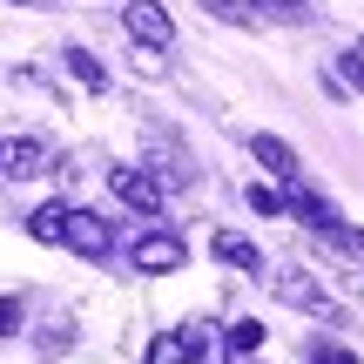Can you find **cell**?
Returning a JSON list of instances; mask_svg holds the SVG:
<instances>
[{
	"instance_id": "10",
	"label": "cell",
	"mask_w": 364,
	"mask_h": 364,
	"mask_svg": "<svg viewBox=\"0 0 364 364\" xmlns=\"http://www.w3.org/2000/svg\"><path fill=\"white\" fill-rule=\"evenodd\" d=\"M27 236H34V243H61V236H68V203L27 209Z\"/></svg>"
},
{
	"instance_id": "6",
	"label": "cell",
	"mask_w": 364,
	"mask_h": 364,
	"mask_svg": "<svg viewBox=\"0 0 364 364\" xmlns=\"http://www.w3.org/2000/svg\"><path fill=\"white\" fill-rule=\"evenodd\" d=\"M108 189H115L129 209H142V216H162V182L149 169H135V162H115V169H108Z\"/></svg>"
},
{
	"instance_id": "9",
	"label": "cell",
	"mask_w": 364,
	"mask_h": 364,
	"mask_svg": "<svg viewBox=\"0 0 364 364\" xmlns=\"http://www.w3.org/2000/svg\"><path fill=\"white\" fill-rule=\"evenodd\" d=\"M250 156H257L277 182H297V149H290V142H277V135H257V142H250Z\"/></svg>"
},
{
	"instance_id": "16",
	"label": "cell",
	"mask_w": 364,
	"mask_h": 364,
	"mask_svg": "<svg viewBox=\"0 0 364 364\" xmlns=\"http://www.w3.org/2000/svg\"><path fill=\"white\" fill-rule=\"evenodd\" d=\"M304 358L311 364H358V351H344V344H311Z\"/></svg>"
},
{
	"instance_id": "19",
	"label": "cell",
	"mask_w": 364,
	"mask_h": 364,
	"mask_svg": "<svg viewBox=\"0 0 364 364\" xmlns=\"http://www.w3.org/2000/svg\"><path fill=\"white\" fill-rule=\"evenodd\" d=\"M344 75H351V88H364V41H358L351 54H344Z\"/></svg>"
},
{
	"instance_id": "12",
	"label": "cell",
	"mask_w": 364,
	"mask_h": 364,
	"mask_svg": "<svg viewBox=\"0 0 364 364\" xmlns=\"http://www.w3.org/2000/svg\"><path fill=\"white\" fill-rule=\"evenodd\" d=\"M182 344H189L196 364H216V358H223V338H216L209 324H182Z\"/></svg>"
},
{
	"instance_id": "11",
	"label": "cell",
	"mask_w": 364,
	"mask_h": 364,
	"mask_svg": "<svg viewBox=\"0 0 364 364\" xmlns=\"http://www.w3.org/2000/svg\"><path fill=\"white\" fill-rule=\"evenodd\" d=\"M61 61H68V75H75V81H81V88H95V95H102V88H108V68H102V61H95V54H88V48H61Z\"/></svg>"
},
{
	"instance_id": "7",
	"label": "cell",
	"mask_w": 364,
	"mask_h": 364,
	"mask_svg": "<svg viewBox=\"0 0 364 364\" xmlns=\"http://www.w3.org/2000/svg\"><path fill=\"white\" fill-rule=\"evenodd\" d=\"M41 169H48V149H41V142H27V135L0 142V176H7V182H34Z\"/></svg>"
},
{
	"instance_id": "15",
	"label": "cell",
	"mask_w": 364,
	"mask_h": 364,
	"mask_svg": "<svg viewBox=\"0 0 364 364\" xmlns=\"http://www.w3.org/2000/svg\"><path fill=\"white\" fill-rule=\"evenodd\" d=\"M203 14H216V21H230V27H257V7H250V0H203Z\"/></svg>"
},
{
	"instance_id": "14",
	"label": "cell",
	"mask_w": 364,
	"mask_h": 364,
	"mask_svg": "<svg viewBox=\"0 0 364 364\" xmlns=\"http://www.w3.org/2000/svg\"><path fill=\"white\" fill-rule=\"evenodd\" d=\"M223 344H230L236 358H250V351H263V324H250V317H236V324L223 331Z\"/></svg>"
},
{
	"instance_id": "2",
	"label": "cell",
	"mask_w": 364,
	"mask_h": 364,
	"mask_svg": "<svg viewBox=\"0 0 364 364\" xmlns=\"http://www.w3.org/2000/svg\"><path fill=\"white\" fill-rule=\"evenodd\" d=\"M75 257H88V263H102L108 250H115V223L108 216H95V209H68V236H61Z\"/></svg>"
},
{
	"instance_id": "4",
	"label": "cell",
	"mask_w": 364,
	"mask_h": 364,
	"mask_svg": "<svg viewBox=\"0 0 364 364\" xmlns=\"http://www.w3.org/2000/svg\"><path fill=\"white\" fill-rule=\"evenodd\" d=\"M284 209L304 223V230H317V236H331V243H338V230H344V223H338V209H331L317 189H304V176H297V182H284Z\"/></svg>"
},
{
	"instance_id": "5",
	"label": "cell",
	"mask_w": 364,
	"mask_h": 364,
	"mask_svg": "<svg viewBox=\"0 0 364 364\" xmlns=\"http://www.w3.org/2000/svg\"><path fill=\"white\" fill-rule=\"evenodd\" d=\"M270 284H277V297H284V304H297V311H311V317H324V324H338V304L324 297V284H317L311 270H277Z\"/></svg>"
},
{
	"instance_id": "17",
	"label": "cell",
	"mask_w": 364,
	"mask_h": 364,
	"mask_svg": "<svg viewBox=\"0 0 364 364\" xmlns=\"http://www.w3.org/2000/svg\"><path fill=\"white\" fill-rule=\"evenodd\" d=\"M250 209H257V216H284V196H277V189H263V182H257V189H250Z\"/></svg>"
},
{
	"instance_id": "13",
	"label": "cell",
	"mask_w": 364,
	"mask_h": 364,
	"mask_svg": "<svg viewBox=\"0 0 364 364\" xmlns=\"http://www.w3.org/2000/svg\"><path fill=\"white\" fill-rule=\"evenodd\" d=\"M149 364H196V358L182 344V331H162V338H149Z\"/></svg>"
},
{
	"instance_id": "3",
	"label": "cell",
	"mask_w": 364,
	"mask_h": 364,
	"mask_svg": "<svg viewBox=\"0 0 364 364\" xmlns=\"http://www.w3.org/2000/svg\"><path fill=\"white\" fill-rule=\"evenodd\" d=\"M122 27H129L142 48H169L176 41V21H169L162 0H122Z\"/></svg>"
},
{
	"instance_id": "8",
	"label": "cell",
	"mask_w": 364,
	"mask_h": 364,
	"mask_svg": "<svg viewBox=\"0 0 364 364\" xmlns=\"http://www.w3.org/2000/svg\"><path fill=\"white\" fill-rule=\"evenodd\" d=\"M209 250H216L230 270H243V277H263V250L250 243V236H236V230H216L209 236Z\"/></svg>"
},
{
	"instance_id": "1",
	"label": "cell",
	"mask_w": 364,
	"mask_h": 364,
	"mask_svg": "<svg viewBox=\"0 0 364 364\" xmlns=\"http://www.w3.org/2000/svg\"><path fill=\"white\" fill-rule=\"evenodd\" d=\"M129 263L142 277H176L182 263H189V250H182V236H169V230H149V236L129 243Z\"/></svg>"
},
{
	"instance_id": "18",
	"label": "cell",
	"mask_w": 364,
	"mask_h": 364,
	"mask_svg": "<svg viewBox=\"0 0 364 364\" xmlns=\"http://www.w3.org/2000/svg\"><path fill=\"white\" fill-rule=\"evenodd\" d=\"M21 331V297H0V338H14Z\"/></svg>"
}]
</instances>
